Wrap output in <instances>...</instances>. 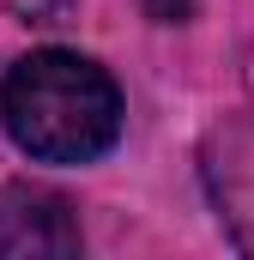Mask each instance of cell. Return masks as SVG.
Wrapping results in <instances>:
<instances>
[{
	"label": "cell",
	"mask_w": 254,
	"mask_h": 260,
	"mask_svg": "<svg viewBox=\"0 0 254 260\" xmlns=\"http://www.w3.org/2000/svg\"><path fill=\"white\" fill-rule=\"evenodd\" d=\"M0 121L37 164H97L121 139V85L73 49H37L0 85Z\"/></svg>",
	"instance_id": "1"
},
{
	"label": "cell",
	"mask_w": 254,
	"mask_h": 260,
	"mask_svg": "<svg viewBox=\"0 0 254 260\" xmlns=\"http://www.w3.org/2000/svg\"><path fill=\"white\" fill-rule=\"evenodd\" d=\"M85 248L73 200L43 182L0 188V260H73Z\"/></svg>",
	"instance_id": "2"
},
{
	"label": "cell",
	"mask_w": 254,
	"mask_h": 260,
	"mask_svg": "<svg viewBox=\"0 0 254 260\" xmlns=\"http://www.w3.org/2000/svg\"><path fill=\"white\" fill-rule=\"evenodd\" d=\"M0 6L12 18H24V24H67L79 0H0Z\"/></svg>",
	"instance_id": "3"
}]
</instances>
